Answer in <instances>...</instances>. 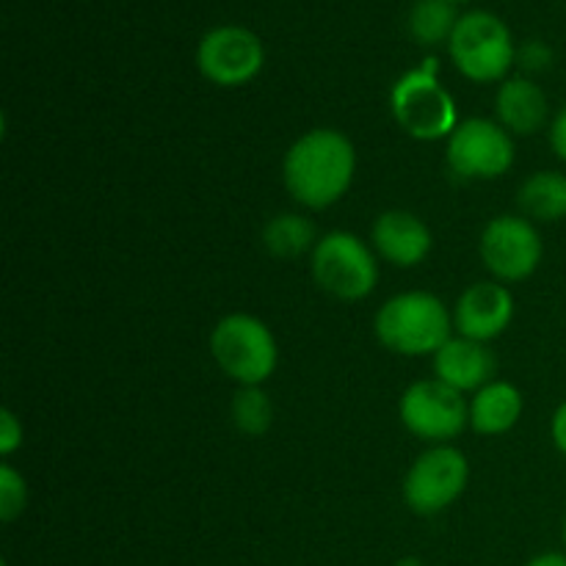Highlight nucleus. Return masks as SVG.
<instances>
[{
	"label": "nucleus",
	"instance_id": "1",
	"mask_svg": "<svg viewBox=\"0 0 566 566\" xmlns=\"http://www.w3.org/2000/svg\"><path fill=\"white\" fill-rule=\"evenodd\" d=\"M357 171L354 144L340 130H310L285 155V186L307 208H329L352 188Z\"/></svg>",
	"mask_w": 566,
	"mask_h": 566
},
{
	"label": "nucleus",
	"instance_id": "2",
	"mask_svg": "<svg viewBox=\"0 0 566 566\" xmlns=\"http://www.w3.org/2000/svg\"><path fill=\"white\" fill-rule=\"evenodd\" d=\"M376 337L403 357L437 354L451 340V315L431 293H401L376 313Z\"/></svg>",
	"mask_w": 566,
	"mask_h": 566
},
{
	"label": "nucleus",
	"instance_id": "3",
	"mask_svg": "<svg viewBox=\"0 0 566 566\" xmlns=\"http://www.w3.org/2000/svg\"><path fill=\"white\" fill-rule=\"evenodd\" d=\"M451 59L475 83L501 81L514 66V39L506 22L490 11H468L451 33Z\"/></svg>",
	"mask_w": 566,
	"mask_h": 566
},
{
	"label": "nucleus",
	"instance_id": "4",
	"mask_svg": "<svg viewBox=\"0 0 566 566\" xmlns=\"http://www.w3.org/2000/svg\"><path fill=\"white\" fill-rule=\"evenodd\" d=\"M210 354L230 379L258 387L274 374L276 343L269 326L252 315H227L210 335Z\"/></svg>",
	"mask_w": 566,
	"mask_h": 566
},
{
	"label": "nucleus",
	"instance_id": "5",
	"mask_svg": "<svg viewBox=\"0 0 566 566\" xmlns=\"http://www.w3.org/2000/svg\"><path fill=\"white\" fill-rule=\"evenodd\" d=\"M392 116L398 125L420 142H437L457 130V105L437 81V61L429 59L420 70L407 72L392 88Z\"/></svg>",
	"mask_w": 566,
	"mask_h": 566
},
{
	"label": "nucleus",
	"instance_id": "6",
	"mask_svg": "<svg viewBox=\"0 0 566 566\" xmlns=\"http://www.w3.org/2000/svg\"><path fill=\"white\" fill-rule=\"evenodd\" d=\"M313 276L321 291L357 302L376 287L379 265L374 252L352 232H329L313 247Z\"/></svg>",
	"mask_w": 566,
	"mask_h": 566
},
{
	"label": "nucleus",
	"instance_id": "7",
	"mask_svg": "<svg viewBox=\"0 0 566 566\" xmlns=\"http://www.w3.org/2000/svg\"><path fill=\"white\" fill-rule=\"evenodd\" d=\"M470 464L457 448H431L420 453L403 481V501L420 517L440 514L468 490Z\"/></svg>",
	"mask_w": 566,
	"mask_h": 566
},
{
	"label": "nucleus",
	"instance_id": "8",
	"mask_svg": "<svg viewBox=\"0 0 566 566\" xmlns=\"http://www.w3.org/2000/svg\"><path fill=\"white\" fill-rule=\"evenodd\" d=\"M448 164L468 180H495L514 164V144L509 130L490 119H464L448 138Z\"/></svg>",
	"mask_w": 566,
	"mask_h": 566
},
{
	"label": "nucleus",
	"instance_id": "9",
	"mask_svg": "<svg viewBox=\"0 0 566 566\" xmlns=\"http://www.w3.org/2000/svg\"><path fill=\"white\" fill-rule=\"evenodd\" d=\"M265 64V48L258 33L243 25H219L202 36L197 66L216 86H243Z\"/></svg>",
	"mask_w": 566,
	"mask_h": 566
},
{
	"label": "nucleus",
	"instance_id": "10",
	"mask_svg": "<svg viewBox=\"0 0 566 566\" xmlns=\"http://www.w3.org/2000/svg\"><path fill=\"white\" fill-rule=\"evenodd\" d=\"M401 420L415 437L426 442L453 440L470 423L464 396L440 379L415 381L401 398Z\"/></svg>",
	"mask_w": 566,
	"mask_h": 566
},
{
	"label": "nucleus",
	"instance_id": "11",
	"mask_svg": "<svg viewBox=\"0 0 566 566\" xmlns=\"http://www.w3.org/2000/svg\"><path fill=\"white\" fill-rule=\"evenodd\" d=\"M481 260L503 282H520L542 263V238L528 219L497 216L481 235Z\"/></svg>",
	"mask_w": 566,
	"mask_h": 566
},
{
	"label": "nucleus",
	"instance_id": "12",
	"mask_svg": "<svg viewBox=\"0 0 566 566\" xmlns=\"http://www.w3.org/2000/svg\"><path fill=\"white\" fill-rule=\"evenodd\" d=\"M514 315V298L497 282H475L459 296L453 324L468 340L486 343L501 335Z\"/></svg>",
	"mask_w": 566,
	"mask_h": 566
},
{
	"label": "nucleus",
	"instance_id": "13",
	"mask_svg": "<svg viewBox=\"0 0 566 566\" xmlns=\"http://www.w3.org/2000/svg\"><path fill=\"white\" fill-rule=\"evenodd\" d=\"M374 247L387 263L412 269L431 252V232L423 221L407 210H387L374 224Z\"/></svg>",
	"mask_w": 566,
	"mask_h": 566
},
{
	"label": "nucleus",
	"instance_id": "14",
	"mask_svg": "<svg viewBox=\"0 0 566 566\" xmlns=\"http://www.w3.org/2000/svg\"><path fill=\"white\" fill-rule=\"evenodd\" d=\"M434 374L437 379L459 392L481 390V387L490 385L492 374H495V357L484 343L451 337L434 354Z\"/></svg>",
	"mask_w": 566,
	"mask_h": 566
},
{
	"label": "nucleus",
	"instance_id": "15",
	"mask_svg": "<svg viewBox=\"0 0 566 566\" xmlns=\"http://www.w3.org/2000/svg\"><path fill=\"white\" fill-rule=\"evenodd\" d=\"M497 116L506 130L531 136L547 122V97L528 77H509L497 92Z\"/></svg>",
	"mask_w": 566,
	"mask_h": 566
},
{
	"label": "nucleus",
	"instance_id": "16",
	"mask_svg": "<svg viewBox=\"0 0 566 566\" xmlns=\"http://www.w3.org/2000/svg\"><path fill=\"white\" fill-rule=\"evenodd\" d=\"M523 415V396L509 381H490L470 403V426L479 434H503L514 429Z\"/></svg>",
	"mask_w": 566,
	"mask_h": 566
},
{
	"label": "nucleus",
	"instance_id": "17",
	"mask_svg": "<svg viewBox=\"0 0 566 566\" xmlns=\"http://www.w3.org/2000/svg\"><path fill=\"white\" fill-rule=\"evenodd\" d=\"M517 202L523 213L536 221L566 219V175L562 171H536L523 182Z\"/></svg>",
	"mask_w": 566,
	"mask_h": 566
},
{
	"label": "nucleus",
	"instance_id": "18",
	"mask_svg": "<svg viewBox=\"0 0 566 566\" xmlns=\"http://www.w3.org/2000/svg\"><path fill=\"white\" fill-rule=\"evenodd\" d=\"M451 0H418L409 11V31L418 44H440L451 42V33L457 28L459 14Z\"/></svg>",
	"mask_w": 566,
	"mask_h": 566
},
{
	"label": "nucleus",
	"instance_id": "19",
	"mask_svg": "<svg viewBox=\"0 0 566 566\" xmlns=\"http://www.w3.org/2000/svg\"><path fill=\"white\" fill-rule=\"evenodd\" d=\"M315 241V227L296 213H282L271 219L263 230V243L276 258H298Z\"/></svg>",
	"mask_w": 566,
	"mask_h": 566
},
{
	"label": "nucleus",
	"instance_id": "20",
	"mask_svg": "<svg viewBox=\"0 0 566 566\" xmlns=\"http://www.w3.org/2000/svg\"><path fill=\"white\" fill-rule=\"evenodd\" d=\"M274 409H271L269 396L260 387H241L232 398V423L238 431L249 437H260L269 431Z\"/></svg>",
	"mask_w": 566,
	"mask_h": 566
},
{
	"label": "nucleus",
	"instance_id": "21",
	"mask_svg": "<svg viewBox=\"0 0 566 566\" xmlns=\"http://www.w3.org/2000/svg\"><path fill=\"white\" fill-rule=\"evenodd\" d=\"M25 497L28 492L22 475L14 468H9V464H3L0 468V520L14 523L22 514V509H25Z\"/></svg>",
	"mask_w": 566,
	"mask_h": 566
},
{
	"label": "nucleus",
	"instance_id": "22",
	"mask_svg": "<svg viewBox=\"0 0 566 566\" xmlns=\"http://www.w3.org/2000/svg\"><path fill=\"white\" fill-rule=\"evenodd\" d=\"M22 446V423L11 409H0V453L9 457Z\"/></svg>",
	"mask_w": 566,
	"mask_h": 566
},
{
	"label": "nucleus",
	"instance_id": "23",
	"mask_svg": "<svg viewBox=\"0 0 566 566\" xmlns=\"http://www.w3.org/2000/svg\"><path fill=\"white\" fill-rule=\"evenodd\" d=\"M520 59H523V66H531V70H545V66L551 64V50H547L542 42H531L525 44Z\"/></svg>",
	"mask_w": 566,
	"mask_h": 566
},
{
	"label": "nucleus",
	"instance_id": "24",
	"mask_svg": "<svg viewBox=\"0 0 566 566\" xmlns=\"http://www.w3.org/2000/svg\"><path fill=\"white\" fill-rule=\"evenodd\" d=\"M551 147L558 158L566 160V105L556 114L551 125Z\"/></svg>",
	"mask_w": 566,
	"mask_h": 566
},
{
	"label": "nucleus",
	"instance_id": "25",
	"mask_svg": "<svg viewBox=\"0 0 566 566\" xmlns=\"http://www.w3.org/2000/svg\"><path fill=\"white\" fill-rule=\"evenodd\" d=\"M551 431H553V442H556V448L566 457V401L556 409V415H553Z\"/></svg>",
	"mask_w": 566,
	"mask_h": 566
},
{
	"label": "nucleus",
	"instance_id": "26",
	"mask_svg": "<svg viewBox=\"0 0 566 566\" xmlns=\"http://www.w3.org/2000/svg\"><path fill=\"white\" fill-rule=\"evenodd\" d=\"M525 566H566V556L564 553H545V556H536L534 562Z\"/></svg>",
	"mask_w": 566,
	"mask_h": 566
},
{
	"label": "nucleus",
	"instance_id": "27",
	"mask_svg": "<svg viewBox=\"0 0 566 566\" xmlns=\"http://www.w3.org/2000/svg\"><path fill=\"white\" fill-rule=\"evenodd\" d=\"M396 566H423V562H420V558L409 556V558H401V562H398Z\"/></svg>",
	"mask_w": 566,
	"mask_h": 566
},
{
	"label": "nucleus",
	"instance_id": "28",
	"mask_svg": "<svg viewBox=\"0 0 566 566\" xmlns=\"http://www.w3.org/2000/svg\"><path fill=\"white\" fill-rule=\"evenodd\" d=\"M451 3H468V0H451Z\"/></svg>",
	"mask_w": 566,
	"mask_h": 566
},
{
	"label": "nucleus",
	"instance_id": "29",
	"mask_svg": "<svg viewBox=\"0 0 566 566\" xmlns=\"http://www.w3.org/2000/svg\"><path fill=\"white\" fill-rule=\"evenodd\" d=\"M564 547H566V523H564Z\"/></svg>",
	"mask_w": 566,
	"mask_h": 566
}]
</instances>
